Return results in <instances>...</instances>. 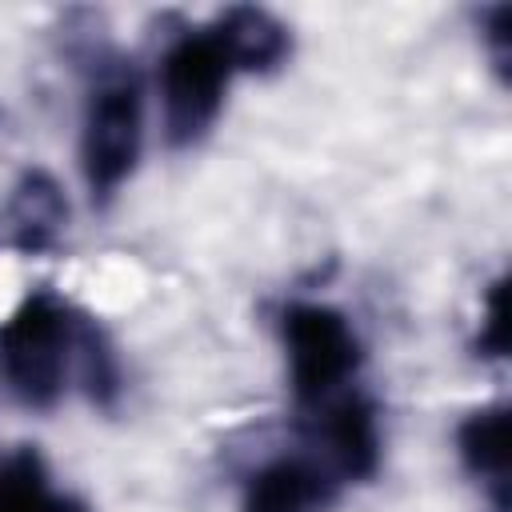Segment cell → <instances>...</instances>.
Masks as SVG:
<instances>
[{"mask_svg": "<svg viewBox=\"0 0 512 512\" xmlns=\"http://www.w3.org/2000/svg\"><path fill=\"white\" fill-rule=\"evenodd\" d=\"M96 320L52 292H32L0 324V384L24 408H52L68 376H80Z\"/></svg>", "mask_w": 512, "mask_h": 512, "instance_id": "6da1fadb", "label": "cell"}, {"mask_svg": "<svg viewBox=\"0 0 512 512\" xmlns=\"http://www.w3.org/2000/svg\"><path fill=\"white\" fill-rule=\"evenodd\" d=\"M236 76V60L216 24L180 32L160 56V124L172 148H192L208 136L224 108V92Z\"/></svg>", "mask_w": 512, "mask_h": 512, "instance_id": "7a4b0ae2", "label": "cell"}, {"mask_svg": "<svg viewBox=\"0 0 512 512\" xmlns=\"http://www.w3.org/2000/svg\"><path fill=\"white\" fill-rule=\"evenodd\" d=\"M144 148V92L128 64H112L88 92L80 128V172L96 204H108L136 172Z\"/></svg>", "mask_w": 512, "mask_h": 512, "instance_id": "3957f363", "label": "cell"}, {"mask_svg": "<svg viewBox=\"0 0 512 512\" xmlns=\"http://www.w3.org/2000/svg\"><path fill=\"white\" fill-rule=\"evenodd\" d=\"M280 336H284V352H288L292 400L300 412L352 388V380L364 364V344L340 308L316 304V300H296L280 312Z\"/></svg>", "mask_w": 512, "mask_h": 512, "instance_id": "277c9868", "label": "cell"}, {"mask_svg": "<svg viewBox=\"0 0 512 512\" xmlns=\"http://www.w3.org/2000/svg\"><path fill=\"white\" fill-rule=\"evenodd\" d=\"M312 456H320L340 480H372L380 468V420L372 396L344 388L304 412Z\"/></svg>", "mask_w": 512, "mask_h": 512, "instance_id": "5b68a950", "label": "cell"}, {"mask_svg": "<svg viewBox=\"0 0 512 512\" xmlns=\"http://www.w3.org/2000/svg\"><path fill=\"white\" fill-rule=\"evenodd\" d=\"M340 476L312 452H292L260 464L240 496V512H328Z\"/></svg>", "mask_w": 512, "mask_h": 512, "instance_id": "8992f818", "label": "cell"}, {"mask_svg": "<svg viewBox=\"0 0 512 512\" xmlns=\"http://www.w3.org/2000/svg\"><path fill=\"white\" fill-rule=\"evenodd\" d=\"M456 452L464 472L484 488L492 512H508V404H484L456 428Z\"/></svg>", "mask_w": 512, "mask_h": 512, "instance_id": "52a82bcc", "label": "cell"}, {"mask_svg": "<svg viewBox=\"0 0 512 512\" xmlns=\"http://www.w3.org/2000/svg\"><path fill=\"white\" fill-rule=\"evenodd\" d=\"M68 224V200L64 188L56 184L52 172L44 168H28L8 200V228H12V244L20 252H44L60 240Z\"/></svg>", "mask_w": 512, "mask_h": 512, "instance_id": "ba28073f", "label": "cell"}, {"mask_svg": "<svg viewBox=\"0 0 512 512\" xmlns=\"http://www.w3.org/2000/svg\"><path fill=\"white\" fill-rule=\"evenodd\" d=\"M212 24L236 60V72H276L292 56V32L264 8L236 4L224 8Z\"/></svg>", "mask_w": 512, "mask_h": 512, "instance_id": "9c48e42d", "label": "cell"}, {"mask_svg": "<svg viewBox=\"0 0 512 512\" xmlns=\"http://www.w3.org/2000/svg\"><path fill=\"white\" fill-rule=\"evenodd\" d=\"M0 512H88V504L52 488L36 448H16L0 456Z\"/></svg>", "mask_w": 512, "mask_h": 512, "instance_id": "30bf717a", "label": "cell"}, {"mask_svg": "<svg viewBox=\"0 0 512 512\" xmlns=\"http://www.w3.org/2000/svg\"><path fill=\"white\" fill-rule=\"evenodd\" d=\"M476 356L504 360L508 356V280L496 276L480 304V328H476Z\"/></svg>", "mask_w": 512, "mask_h": 512, "instance_id": "8fae6325", "label": "cell"}, {"mask_svg": "<svg viewBox=\"0 0 512 512\" xmlns=\"http://www.w3.org/2000/svg\"><path fill=\"white\" fill-rule=\"evenodd\" d=\"M508 28H512V8L508 4H492L488 16H484L480 40H484V48H488L492 68L500 72V80H508V60H512V32Z\"/></svg>", "mask_w": 512, "mask_h": 512, "instance_id": "7c38bea8", "label": "cell"}]
</instances>
